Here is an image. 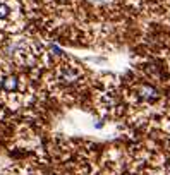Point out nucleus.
I'll list each match as a JSON object with an SVG mask.
<instances>
[{"label":"nucleus","mask_w":170,"mask_h":175,"mask_svg":"<svg viewBox=\"0 0 170 175\" xmlns=\"http://www.w3.org/2000/svg\"><path fill=\"white\" fill-rule=\"evenodd\" d=\"M134 96L144 105H153L160 98V94H158V90H156L155 86L144 82V84H139L136 90H134Z\"/></svg>","instance_id":"7ed1b4c3"},{"label":"nucleus","mask_w":170,"mask_h":175,"mask_svg":"<svg viewBox=\"0 0 170 175\" xmlns=\"http://www.w3.org/2000/svg\"><path fill=\"white\" fill-rule=\"evenodd\" d=\"M52 86L57 93H70V91H79L84 84V71L79 63L74 62H59L55 71L52 74Z\"/></svg>","instance_id":"f257e3e1"},{"label":"nucleus","mask_w":170,"mask_h":175,"mask_svg":"<svg viewBox=\"0 0 170 175\" xmlns=\"http://www.w3.org/2000/svg\"><path fill=\"white\" fill-rule=\"evenodd\" d=\"M22 28V11L19 0H0V29L19 31Z\"/></svg>","instance_id":"f03ea898"}]
</instances>
